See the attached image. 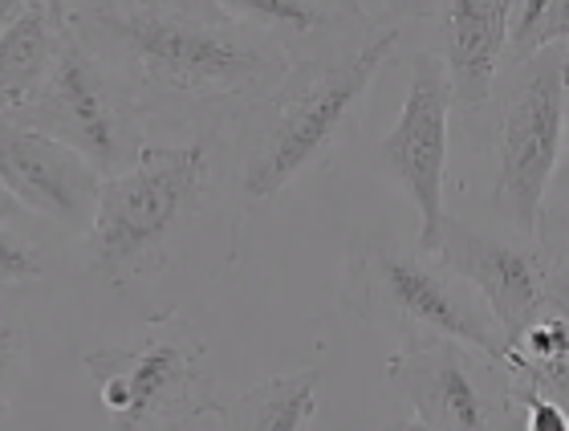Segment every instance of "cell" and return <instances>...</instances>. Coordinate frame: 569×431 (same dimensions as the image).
<instances>
[{
	"mask_svg": "<svg viewBox=\"0 0 569 431\" xmlns=\"http://www.w3.org/2000/svg\"><path fill=\"white\" fill-rule=\"evenodd\" d=\"M142 110H252L281 90L293 58L216 0H90L70 17Z\"/></svg>",
	"mask_w": 569,
	"mask_h": 431,
	"instance_id": "6da1fadb",
	"label": "cell"
},
{
	"mask_svg": "<svg viewBox=\"0 0 569 431\" xmlns=\"http://www.w3.org/2000/svg\"><path fill=\"white\" fill-rule=\"evenodd\" d=\"M399 53V24L375 29L367 41L289 66L269 102L237 114V188L249 204H269L284 188L321 171L367 102L382 66Z\"/></svg>",
	"mask_w": 569,
	"mask_h": 431,
	"instance_id": "7a4b0ae2",
	"label": "cell"
},
{
	"mask_svg": "<svg viewBox=\"0 0 569 431\" xmlns=\"http://www.w3.org/2000/svg\"><path fill=\"white\" fill-rule=\"evenodd\" d=\"M237 119H220L191 143H147L131 168L102 180L90 228L94 269L114 289L163 273L188 224L212 192V163Z\"/></svg>",
	"mask_w": 569,
	"mask_h": 431,
	"instance_id": "3957f363",
	"label": "cell"
},
{
	"mask_svg": "<svg viewBox=\"0 0 569 431\" xmlns=\"http://www.w3.org/2000/svg\"><path fill=\"white\" fill-rule=\"evenodd\" d=\"M342 305L358 322L403 334V347L451 338L492 362L512 354L509 334L468 281L423 249H407L391 232H362L346 252Z\"/></svg>",
	"mask_w": 569,
	"mask_h": 431,
	"instance_id": "277c9868",
	"label": "cell"
},
{
	"mask_svg": "<svg viewBox=\"0 0 569 431\" xmlns=\"http://www.w3.org/2000/svg\"><path fill=\"white\" fill-rule=\"evenodd\" d=\"M569 58L549 46L521 61H505L492 90V212L517 237H537L549 188L566 143Z\"/></svg>",
	"mask_w": 569,
	"mask_h": 431,
	"instance_id": "5b68a950",
	"label": "cell"
},
{
	"mask_svg": "<svg viewBox=\"0 0 569 431\" xmlns=\"http://www.w3.org/2000/svg\"><path fill=\"white\" fill-rule=\"evenodd\" d=\"M82 367L110 431H183L224 408L208 374V342L179 310L154 313L134 342L90 350Z\"/></svg>",
	"mask_w": 569,
	"mask_h": 431,
	"instance_id": "8992f818",
	"label": "cell"
},
{
	"mask_svg": "<svg viewBox=\"0 0 569 431\" xmlns=\"http://www.w3.org/2000/svg\"><path fill=\"white\" fill-rule=\"evenodd\" d=\"M142 114L147 110L139 107L131 86L122 82L70 24L61 37L58 66L49 73L46 90L24 110H17L12 122L53 134L73 151H82L102 176H119L147 147Z\"/></svg>",
	"mask_w": 569,
	"mask_h": 431,
	"instance_id": "52a82bcc",
	"label": "cell"
},
{
	"mask_svg": "<svg viewBox=\"0 0 569 431\" xmlns=\"http://www.w3.org/2000/svg\"><path fill=\"white\" fill-rule=\"evenodd\" d=\"M387 379L431 431H497L517 403L509 367L451 338L395 350Z\"/></svg>",
	"mask_w": 569,
	"mask_h": 431,
	"instance_id": "ba28073f",
	"label": "cell"
},
{
	"mask_svg": "<svg viewBox=\"0 0 569 431\" xmlns=\"http://www.w3.org/2000/svg\"><path fill=\"white\" fill-rule=\"evenodd\" d=\"M451 78L443 58L411 53V82H407L403 110L379 143L382 168L411 196L419 212L416 249L436 252L439 228L448 220L443 183H448V127H451Z\"/></svg>",
	"mask_w": 569,
	"mask_h": 431,
	"instance_id": "9c48e42d",
	"label": "cell"
},
{
	"mask_svg": "<svg viewBox=\"0 0 569 431\" xmlns=\"http://www.w3.org/2000/svg\"><path fill=\"white\" fill-rule=\"evenodd\" d=\"M431 257L488 301V310L509 334V342H517L537 318L558 313L553 310V264L541 252L537 237H517V232L500 237V232H485V228L448 216Z\"/></svg>",
	"mask_w": 569,
	"mask_h": 431,
	"instance_id": "30bf717a",
	"label": "cell"
},
{
	"mask_svg": "<svg viewBox=\"0 0 569 431\" xmlns=\"http://www.w3.org/2000/svg\"><path fill=\"white\" fill-rule=\"evenodd\" d=\"M0 180L29 216H46L49 224L82 237L94 228L107 176L53 134L0 119Z\"/></svg>",
	"mask_w": 569,
	"mask_h": 431,
	"instance_id": "8fae6325",
	"label": "cell"
},
{
	"mask_svg": "<svg viewBox=\"0 0 569 431\" xmlns=\"http://www.w3.org/2000/svg\"><path fill=\"white\" fill-rule=\"evenodd\" d=\"M512 0H439V41L460 110H485L509 61Z\"/></svg>",
	"mask_w": 569,
	"mask_h": 431,
	"instance_id": "7c38bea8",
	"label": "cell"
},
{
	"mask_svg": "<svg viewBox=\"0 0 569 431\" xmlns=\"http://www.w3.org/2000/svg\"><path fill=\"white\" fill-rule=\"evenodd\" d=\"M237 21L273 37L293 61L367 41L379 24L358 0H216Z\"/></svg>",
	"mask_w": 569,
	"mask_h": 431,
	"instance_id": "4fadbf2b",
	"label": "cell"
},
{
	"mask_svg": "<svg viewBox=\"0 0 569 431\" xmlns=\"http://www.w3.org/2000/svg\"><path fill=\"white\" fill-rule=\"evenodd\" d=\"M70 24H58L41 0H29L4 29H0V119L24 110L58 66L61 37Z\"/></svg>",
	"mask_w": 569,
	"mask_h": 431,
	"instance_id": "5bb4252c",
	"label": "cell"
},
{
	"mask_svg": "<svg viewBox=\"0 0 569 431\" xmlns=\"http://www.w3.org/2000/svg\"><path fill=\"white\" fill-rule=\"evenodd\" d=\"M326 371L301 367L249 387L244 395L220 408V431H309L318 415V391Z\"/></svg>",
	"mask_w": 569,
	"mask_h": 431,
	"instance_id": "9a60e30c",
	"label": "cell"
},
{
	"mask_svg": "<svg viewBox=\"0 0 569 431\" xmlns=\"http://www.w3.org/2000/svg\"><path fill=\"white\" fill-rule=\"evenodd\" d=\"M569 41V0H512L509 12V61L541 53Z\"/></svg>",
	"mask_w": 569,
	"mask_h": 431,
	"instance_id": "2e32d148",
	"label": "cell"
},
{
	"mask_svg": "<svg viewBox=\"0 0 569 431\" xmlns=\"http://www.w3.org/2000/svg\"><path fill=\"white\" fill-rule=\"evenodd\" d=\"M46 281V257L33 240L21 237L12 224H0V289L41 285Z\"/></svg>",
	"mask_w": 569,
	"mask_h": 431,
	"instance_id": "e0dca14e",
	"label": "cell"
},
{
	"mask_svg": "<svg viewBox=\"0 0 569 431\" xmlns=\"http://www.w3.org/2000/svg\"><path fill=\"white\" fill-rule=\"evenodd\" d=\"M521 383H529L541 399L549 403H558L561 411L569 415V359H558V362H533V359H521L517 350H512L509 359H505Z\"/></svg>",
	"mask_w": 569,
	"mask_h": 431,
	"instance_id": "ac0fdd59",
	"label": "cell"
},
{
	"mask_svg": "<svg viewBox=\"0 0 569 431\" xmlns=\"http://www.w3.org/2000/svg\"><path fill=\"white\" fill-rule=\"evenodd\" d=\"M512 350H517L521 359H533V362L569 359V318L566 313H546V318H537V322L512 342Z\"/></svg>",
	"mask_w": 569,
	"mask_h": 431,
	"instance_id": "d6986e66",
	"label": "cell"
},
{
	"mask_svg": "<svg viewBox=\"0 0 569 431\" xmlns=\"http://www.w3.org/2000/svg\"><path fill=\"white\" fill-rule=\"evenodd\" d=\"M537 244L549 257L553 273L569 277V200H553L541 212V224H537Z\"/></svg>",
	"mask_w": 569,
	"mask_h": 431,
	"instance_id": "ffe728a7",
	"label": "cell"
},
{
	"mask_svg": "<svg viewBox=\"0 0 569 431\" xmlns=\"http://www.w3.org/2000/svg\"><path fill=\"white\" fill-rule=\"evenodd\" d=\"M21 362H24V330L0 322V415L12 403V383L21 374Z\"/></svg>",
	"mask_w": 569,
	"mask_h": 431,
	"instance_id": "44dd1931",
	"label": "cell"
},
{
	"mask_svg": "<svg viewBox=\"0 0 569 431\" xmlns=\"http://www.w3.org/2000/svg\"><path fill=\"white\" fill-rule=\"evenodd\" d=\"M391 21H427L439 12V0H379Z\"/></svg>",
	"mask_w": 569,
	"mask_h": 431,
	"instance_id": "7402d4cb",
	"label": "cell"
},
{
	"mask_svg": "<svg viewBox=\"0 0 569 431\" xmlns=\"http://www.w3.org/2000/svg\"><path fill=\"white\" fill-rule=\"evenodd\" d=\"M553 200H569V94H566V143H561L558 176H553V188H549V204Z\"/></svg>",
	"mask_w": 569,
	"mask_h": 431,
	"instance_id": "603a6c76",
	"label": "cell"
},
{
	"mask_svg": "<svg viewBox=\"0 0 569 431\" xmlns=\"http://www.w3.org/2000/svg\"><path fill=\"white\" fill-rule=\"evenodd\" d=\"M21 216H29V212H24L21 200H17V196L4 188V180H0V224H17Z\"/></svg>",
	"mask_w": 569,
	"mask_h": 431,
	"instance_id": "cb8c5ba5",
	"label": "cell"
},
{
	"mask_svg": "<svg viewBox=\"0 0 569 431\" xmlns=\"http://www.w3.org/2000/svg\"><path fill=\"white\" fill-rule=\"evenodd\" d=\"M553 310L569 318V277L553 273Z\"/></svg>",
	"mask_w": 569,
	"mask_h": 431,
	"instance_id": "d4e9b609",
	"label": "cell"
},
{
	"mask_svg": "<svg viewBox=\"0 0 569 431\" xmlns=\"http://www.w3.org/2000/svg\"><path fill=\"white\" fill-rule=\"evenodd\" d=\"M512 399H517V395H512ZM497 431H529V428H525V408H521V403H512V411L505 415V423H500Z\"/></svg>",
	"mask_w": 569,
	"mask_h": 431,
	"instance_id": "484cf974",
	"label": "cell"
},
{
	"mask_svg": "<svg viewBox=\"0 0 569 431\" xmlns=\"http://www.w3.org/2000/svg\"><path fill=\"white\" fill-rule=\"evenodd\" d=\"M41 4H46L49 17L58 24H70V0H41Z\"/></svg>",
	"mask_w": 569,
	"mask_h": 431,
	"instance_id": "4316f807",
	"label": "cell"
},
{
	"mask_svg": "<svg viewBox=\"0 0 569 431\" xmlns=\"http://www.w3.org/2000/svg\"><path fill=\"white\" fill-rule=\"evenodd\" d=\"M24 4H29V0H0V29H4V24H9Z\"/></svg>",
	"mask_w": 569,
	"mask_h": 431,
	"instance_id": "83f0119b",
	"label": "cell"
},
{
	"mask_svg": "<svg viewBox=\"0 0 569 431\" xmlns=\"http://www.w3.org/2000/svg\"><path fill=\"white\" fill-rule=\"evenodd\" d=\"M382 431H431L427 423H419V420H399V423H387Z\"/></svg>",
	"mask_w": 569,
	"mask_h": 431,
	"instance_id": "f1b7e54d",
	"label": "cell"
},
{
	"mask_svg": "<svg viewBox=\"0 0 569 431\" xmlns=\"http://www.w3.org/2000/svg\"><path fill=\"white\" fill-rule=\"evenodd\" d=\"M566 58H569V41H566Z\"/></svg>",
	"mask_w": 569,
	"mask_h": 431,
	"instance_id": "f546056e",
	"label": "cell"
}]
</instances>
